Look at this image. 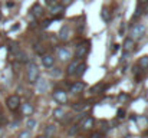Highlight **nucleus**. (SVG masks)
Returning <instances> with one entry per match:
<instances>
[{"mask_svg": "<svg viewBox=\"0 0 148 138\" xmlns=\"http://www.w3.org/2000/svg\"><path fill=\"white\" fill-rule=\"evenodd\" d=\"M38 79H39V69L33 62H29L27 63V81L30 84H35Z\"/></svg>", "mask_w": 148, "mask_h": 138, "instance_id": "f257e3e1", "label": "nucleus"}, {"mask_svg": "<svg viewBox=\"0 0 148 138\" xmlns=\"http://www.w3.org/2000/svg\"><path fill=\"white\" fill-rule=\"evenodd\" d=\"M20 96L19 95H10V96H7V99H6V106L10 109V111H17L19 109V106H20Z\"/></svg>", "mask_w": 148, "mask_h": 138, "instance_id": "f03ea898", "label": "nucleus"}, {"mask_svg": "<svg viewBox=\"0 0 148 138\" xmlns=\"http://www.w3.org/2000/svg\"><path fill=\"white\" fill-rule=\"evenodd\" d=\"M89 42L88 41H85V42H82L81 45L76 46V50H75V58L76 59H84L86 55H88V52H89Z\"/></svg>", "mask_w": 148, "mask_h": 138, "instance_id": "7ed1b4c3", "label": "nucleus"}, {"mask_svg": "<svg viewBox=\"0 0 148 138\" xmlns=\"http://www.w3.org/2000/svg\"><path fill=\"white\" fill-rule=\"evenodd\" d=\"M131 35H132L131 39H134V41L143 39L144 35H145V26H144V25H135V26L131 29Z\"/></svg>", "mask_w": 148, "mask_h": 138, "instance_id": "20e7f679", "label": "nucleus"}, {"mask_svg": "<svg viewBox=\"0 0 148 138\" xmlns=\"http://www.w3.org/2000/svg\"><path fill=\"white\" fill-rule=\"evenodd\" d=\"M50 13H52V16H53L55 19H60V17H62V14L65 13V7H63L62 4L55 3V4H52V6H50Z\"/></svg>", "mask_w": 148, "mask_h": 138, "instance_id": "39448f33", "label": "nucleus"}, {"mask_svg": "<svg viewBox=\"0 0 148 138\" xmlns=\"http://www.w3.org/2000/svg\"><path fill=\"white\" fill-rule=\"evenodd\" d=\"M53 99L56 102H59V104H66L68 95H66V92L63 91V89H55L53 91Z\"/></svg>", "mask_w": 148, "mask_h": 138, "instance_id": "423d86ee", "label": "nucleus"}, {"mask_svg": "<svg viewBox=\"0 0 148 138\" xmlns=\"http://www.w3.org/2000/svg\"><path fill=\"white\" fill-rule=\"evenodd\" d=\"M20 112H22V115H25V117H30L32 114H33V106H32V104H29V102H25V104H20Z\"/></svg>", "mask_w": 148, "mask_h": 138, "instance_id": "0eeeda50", "label": "nucleus"}, {"mask_svg": "<svg viewBox=\"0 0 148 138\" xmlns=\"http://www.w3.org/2000/svg\"><path fill=\"white\" fill-rule=\"evenodd\" d=\"M30 14H32V17L39 19V17L43 14V9H42V6H40L39 3H35V4L32 6V9H30Z\"/></svg>", "mask_w": 148, "mask_h": 138, "instance_id": "6e6552de", "label": "nucleus"}, {"mask_svg": "<svg viewBox=\"0 0 148 138\" xmlns=\"http://www.w3.org/2000/svg\"><path fill=\"white\" fill-rule=\"evenodd\" d=\"M79 124L82 125V128H85V130H91V128L94 127V124H95V119H94L92 117H84V118L79 121Z\"/></svg>", "mask_w": 148, "mask_h": 138, "instance_id": "1a4fd4ad", "label": "nucleus"}, {"mask_svg": "<svg viewBox=\"0 0 148 138\" xmlns=\"http://www.w3.org/2000/svg\"><path fill=\"white\" fill-rule=\"evenodd\" d=\"M84 89H85V84L81 82V81H76V82H73L69 87V91L72 92V93H79V92H82Z\"/></svg>", "mask_w": 148, "mask_h": 138, "instance_id": "9d476101", "label": "nucleus"}, {"mask_svg": "<svg viewBox=\"0 0 148 138\" xmlns=\"http://www.w3.org/2000/svg\"><path fill=\"white\" fill-rule=\"evenodd\" d=\"M134 46H135V42H134V39H131V38H128V39H125L124 41V45H122V49H124V52H131L132 49H134Z\"/></svg>", "mask_w": 148, "mask_h": 138, "instance_id": "9b49d317", "label": "nucleus"}, {"mask_svg": "<svg viewBox=\"0 0 148 138\" xmlns=\"http://www.w3.org/2000/svg\"><path fill=\"white\" fill-rule=\"evenodd\" d=\"M42 63H43V66H46V68H52L53 63H55V58H53L52 55H43V56H42Z\"/></svg>", "mask_w": 148, "mask_h": 138, "instance_id": "f8f14e48", "label": "nucleus"}, {"mask_svg": "<svg viewBox=\"0 0 148 138\" xmlns=\"http://www.w3.org/2000/svg\"><path fill=\"white\" fill-rule=\"evenodd\" d=\"M79 62H81V59L72 60V62L69 63V66L66 68V73H68V75H75V71H76V66L79 65Z\"/></svg>", "mask_w": 148, "mask_h": 138, "instance_id": "ddd939ff", "label": "nucleus"}, {"mask_svg": "<svg viewBox=\"0 0 148 138\" xmlns=\"http://www.w3.org/2000/svg\"><path fill=\"white\" fill-rule=\"evenodd\" d=\"M58 56H59L60 59H63V60H68V59L71 58V52H69V49L59 47V49H58Z\"/></svg>", "mask_w": 148, "mask_h": 138, "instance_id": "4468645a", "label": "nucleus"}, {"mask_svg": "<svg viewBox=\"0 0 148 138\" xmlns=\"http://www.w3.org/2000/svg\"><path fill=\"white\" fill-rule=\"evenodd\" d=\"M105 88H106V85L103 84V82H101V84H95L91 89H89V92L94 95V93H99V92H103L105 91Z\"/></svg>", "mask_w": 148, "mask_h": 138, "instance_id": "2eb2a0df", "label": "nucleus"}, {"mask_svg": "<svg viewBox=\"0 0 148 138\" xmlns=\"http://www.w3.org/2000/svg\"><path fill=\"white\" fill-rule=\"evenodd\" d=\"M35 84H36V88H38L39 92H45L48 89V82H46L45 79H38Z\"/></svg>", "mask_w": 148, "mask_h": 138, "instance_id": "dca6fc26", "label": "nucleus"}, {"mask_svg": "<svg viewBox=\"0 0 148 138\" xmlns=\"http://www.w3.org/2000/svg\"><path fill=\"white\" fill-rule=\"evenodd\" d=\"M59 39L60 41H68L69 39V26H63L59 32Z\"/></svg>", "mask_w": 148, "mask_h": 138, "instance_id": "f3484780", "label": "nucleus"}, {"mask_svg": "<svg viewBox=\"0 0 148 138\" xmlns=\"http://www.w3.org/2000/svg\"><path fill=\"white\" fill-rule=\"evenodd\" d=\"M86 106H88V102L86 101H81V102H75L72 105V109L73 111H84Z\"/></svg>", "mask_w": 148, "mask_h": 138, "instance_id": "a211bd4d", "label": "nucleus"}, {"mask_svg": "<svg viewBox=\"0 0 148 138\" xmlns=\"http://www.w3.org/2000/svg\"><path fill=\"white\" fill-rule=\"evenodd\" d=\"M101 17H102L103 22H109V20H111V12H109L108 7H102V10H101Z\"/></svg>", "mask_w": 148, "mask_h": 138, "instance_id": "6ab92c4d", "label": "nucleus"}, {"mask_svg": "<svg viewBox=\"0 0 148 138\" xmlns=\"http://www.w3.org/2000/svg\"><path fill=\"white\" fill-rule=\"evenodd\" d=\"M85 71H86V63H85V62H79V65L76 66L75 75H76V76H81V75L85 73Z\"/></svg>", "mask_w": 148, "mask_h": 138, "instance_id": "aec40b11", "label": "nucleus"}, {"mask_svg": "<svg viewBox=\"0 0 148 138\" xmlns=\"http://www.w3.org/2000/svg\"><path fill=\"white\" fill-rule=\"evenodd\" d=\"M138 66L140 68H143V69H147L148 68V56H141L140 59H138Z\"/></svg>", "mask_w": 148, "mask_h": 138, "instance_id": "412c9836", "label": "nucleus"}, {"mask_svg": "<svg viewBox=\"0 0 148 138\" xmlns=\"http://www.w3.org/2000/svg\"><path fill=\"white\" fill-rule=\"evenodd\" d=\"M63 115H65V111H63L62 108H56V109H53V117H55L56 119H62Z\"/></svg>", "mask_w": 148, "mask_h": 138, "instance_id": "4be33fe9", "label": "nucleus"}, {"mask_svg": "<svg viewBox=\"0 0 148 138\" xmlns=\"http://www.w3.org/2000/svg\"><path fill=\"white\" fill-rule=\"evenodd\" d=\"M141 14H143V7H141V3H140V4L137 6V10H135L134 16H132V22H134V20H137V19H138Z\"/></svg>", "mask_w": 148, "mask_h": 138, "instance_id": "5701e85b", "label": "nucleus"}, {"mask_svg": "<svg viewBox=\"0 0 148 138\" xmlns=\"http://www.w3.org/2000/svg\"><path fill=\"white\" fill-rule=\"evenodd\" d=\"M55 134V127L53 125H48L45 128V137H52Z\"/></svg>", "mask_w": 148, "mask_h": 138, "instance_id": "b1692460", "label": "nucleus"}, {"mask_svg": "<svg viewBox=\"0 0 148 138\" xmlns=\"http://www.w3.org/2000/svg\"><path fill=\"white\" fill-rule=\"evenodd\" d=\"M78 131H79V124L76 122V124H73V125L69 128V135H76Z\"/></svg>", "mask_w": 148, "mask_h": 138, "instance_id": "393cba45", "label": "nucleus"}, {"mask_svg": "<svg viewBox=\"0 0 148 138\" xmlns=\"http://www.w3.org/2000/svg\"><path fill=\"white\" fill-rule=\"evenodd\" d=\"M128 99H130V95L125 93V92H122V93L118 95V101H119V102H127Z\"/></svg>", "mask_w": 148, "mask_h": 138, "instance_id": "a878e982", "label": "nucleus"}, {"mask_svg": "<svg viewBox=\"0 0 148 138\" xmlns=\"http://www.w3.org/2000/svg\"><path fill=\"white\" fill-rule=\"evenodd\" d=\"M141 69H143V68H140L138 65H137V66H134V69H132V71H134V75H135L138 79H141Z\"/></svg>", "mask_w": 148, "mask_h": 138, "instance_id": "bb28decb", "label": "nucleus"}, {"mask_svg": "<svg viewBox=\"0 0 148 138\" xmlns=\"http://www.w3.org/2000/svg\"><path fill=\"white\" fill-rule=\"evenodd\" d=\"M125 109H122V108H119L118 111H116V117H118V119H124L125 118Z\"/></svg>", "mask_w": 148, "mask_h": 138, "instance_id": "cd10ccee", "label": "nucleus"}, {"mask_svg": "<svg viewBox=\"0 0 148 138\" xmlns=\"http://www.w3.org/2000/svg\"><path fill=\"white\" fill-rule=\"evenodd\" d=\"M17 59L20 60V62H26L27 59H26V53H23V52H17Z\"/></svg>", "mask_w": 148, "mask_h": 138, "instance_id": "c85d7f7f", "label": "nucleus"}, {"mask_svg": "<svg viewBox=\"0 0 148 138\" xmlns=\"http://www.w3.org/2000/svg\"><path fill=\"white\" fill-rule=\"evenodd\" d=\"M50 23H52V20H49V19H46V20H43L42 23H40V27L42 29H46V27H49Z\"/></svg>", "mask_w": 148, "mask_h": 138, "instance_id": "c756f323", "label": "nucleus"}, {"mask_svg": "<svg viewBox=\"0 0 148 138\" xmlns=\"http://www.w3.org/2000/svg\"><path fill=\"white\" fill-rule=\"evenodd\" d=\"M91 138H105V135L102 133H99V131H95V133H92Z\"/></svg>", "mask_w": 148, "mask_h": 138, "instance_id": "7c9ffc66", "label": "nucleus"}, {"mask_svg": "<svg viewBox=\"0 0 148 138\" xmlns=\"http://www.w3.org/2000/svg\"><path fill=\"white\" fill-rule=\"evenodd\" d=\"M35 125H36V121H35V119H29V121H27V124H26V127H27V128H30V130H32V128H35Z\"/></svg>", "mask_w": 148, "mask_h": 138, "instance_id": "2f4dec72", "label": "nucleus"}, {"mask_svg": "<svg viewBox=\"0 0 148 138\" xmlns=\"http://www.w3.org/2000/svg\"><path fill=\"white\" fill-rule=\"evenodd\" d=\"M17 138H30V134H29V131H23V133L19 134Z\"/></svg>", "mask_w": 148, "mask_h": 138, "instance_id": "473e14b6", "label": "nucleus"}, {"mask_svg": "<svg viewBox=\"0 0 148 138\" xmlns=\"http://www.w3.org/2000/svg\"><path fill=\"white\" fill-rule=\"evenodd\" d=\"M71 3H72V0H62V3H60V4H62L63 7H66V6H69Z\"/></svg>", "mask_w": 148, "mask_h": 138, "instance_id": "72a5a7b5", "label": "nucleus"}, {"mask_svg": "<svg viewBox=\"0 0 148 138\" xmlns=\"http://www.w3.org/2000/svg\"><path fill=\"white\" fill-rule=\"evenodd\" d=\"M118 46H119V45H114V49H112V53H115V52L118 50Z\"/></svg>", "mask_w": 148, "mask_h": 138, "instance_id": "f704fd0d", "label": "nucleus"}, {"mask_svg": "<svg viewBox=\"0 0 148 138\" xmlns=\"http://www.w3.org/2000/svg\"><path fill=\"white\" fill-rule=\"evenodd\" d=\"M46 3H48L49 6H52V4H55V0H46Z\"/></svg>", "mask_w": 148, "mask_h": 138, "instance_id": "c9c22d12", "label": "nucleus"}, {"mask_svg": "<svg viewBox=\"0 0 148 138\" xmlns=\"http://www.w3.org/2000/svg\"><path fill=\"white\" fill-rule=\"evenodd\" d=\"M124 30H125V29H124V26H121V29H119V35H121V36L124 35Z\"/></svg>", "mask_w": 148, "mask_h": 138, "instance_id": "e433bc0d", "label": "nucleus"}, {"mask_svg": "<svg viewBox=\"0 0 148 138\" xmlns=\"http://www.w3.org/2000/svg\"><path fill=\"white\" fill-rule=\"evenodd\" d=\"M145 4H147V6H145V7L143 9V12H145V13H148V1H147V3H145Z\"/></svg>", "mask_w": 148, "mask_h": 138, "instance_id": "4c0bfd02", "label": "nucleus"}, {"mask_svg": "<svg viewBox=\"0 0 148 138\" xmlns=\"http://www.w3.org/2000/svg\"><path fill=\"white\" fill-rule=\"evenodd\" d=\"M148 0H140V3H141V4H144V3H147Z\"/></svg>", "mask_w": 148, "mask_h": 138, "instance_id": "58836bf2", "label": "nucleus"}, {"mask_svg": "<svg viewBox=\"0 0 148 138\" xmlns=\"http://www.w3.org/2000/svg\"><path fill=\"white\" fill-rule=\"evenodd\" d=\"M36 138H46V137H45V135H38Z\"/></svg>", "mask_w": 148, "mask_h": 138, "instance_id": "ea45409f", "label": "nucleus"}, {"mask_svg": "<svg viewBox=\"0 0 148 138\" xmlns=\"http://www.w3.org/2000/svg\"><path fill=\"white\" fill-rule=\"evenodd\" d=\"M1 121H3V117H0V122H1Z\"/></svg>", "mask_w": 148, "mask_h": 138, "instance_id": "a19ab883", "label": "nucleus"}]
</instances>
